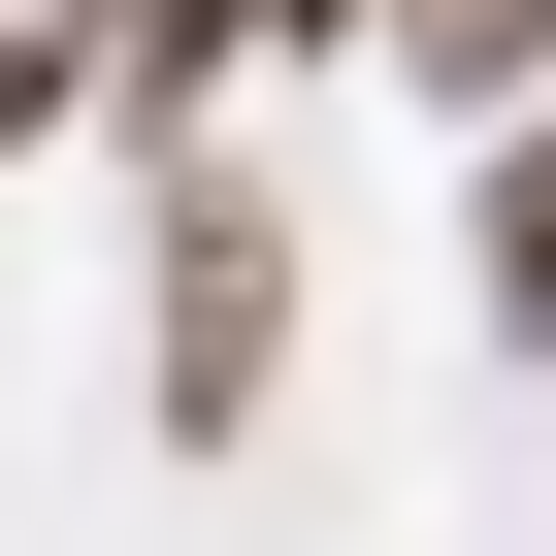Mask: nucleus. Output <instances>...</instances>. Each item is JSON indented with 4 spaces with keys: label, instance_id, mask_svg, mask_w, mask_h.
I'll list each match as a JSON object with an SVG mask.
<instances>
[{
    "label": "nucleus",
    "instance_id": "39448f33",
    "mask_svg": "<svg viewBox=\"0 0 556 556\" xmlns=\"http://www.w3.org/2000/svg\"><path fill=\"white\" fill-rule=\"evenodd\" d=\"M491 328H556V99L491 131Z\"/></svg>",
    "mask_w": 556,
    "mask_h": 556
},
{
    "label": "nucleus",
    "instance_id": "f03ea898",
    "mask_svg": "<svg viewBox=\"0 0 556 556\" xmlns=\"http://www.w3.org/2000/svg\"><path fill=\"white\" fill-rule=\"evenodd\" d=\"M361 34H393L458 131H523V99H556V0H361Z\"/></svg>",
    "mask_w": 556,
    "mask_h": 556
},
{
    "label": "nucleus",
    "instance_id": "f257e3e1",
    "mask_svg": "<svg viewBox=\"0 0 556 556\" xmlns=\"http://www.w3.org/2000/svg\"><path fill=\"white\" fill-rule=\"evenodd\" d=\"M131 361H164V426H197V458H229L262 393H295V197H262L229 131L164 164V295H131Z\"/></svg>",
    "mask_w": 556,
    "mask_h": 556
},
{
    "label": "nucleus",
    "instance_id": "7ed1b4c3",
    "mask_svg": "<svg viewBox=\"0 0 556 556\" xmlns=\"http://www.w3.org/2000/svg\"><path fill=\"white\" fill-rule=\"evenodd\" d=\"M295 34H361V0H131V99H164V131H197V99H229V66H295Z\"/></svg>",
    "mask_w": 556,
    "mask_h": 556
},
{
    "label": "nucleus",
    "instance_id": "20e7f679",
    "mask_svg": "<svg viewBox=\"0 0 556 556\" xmlns=\"http://www.w3.org/2000/svg\"><path fill=\"white\" fill-rule=\"evenodd\" d=\"M99 66H131V0H0V164H34V131H66Z\"/></svg>",
    "mask_w": 556,
    "mask_h": 556
}]
</instances>
